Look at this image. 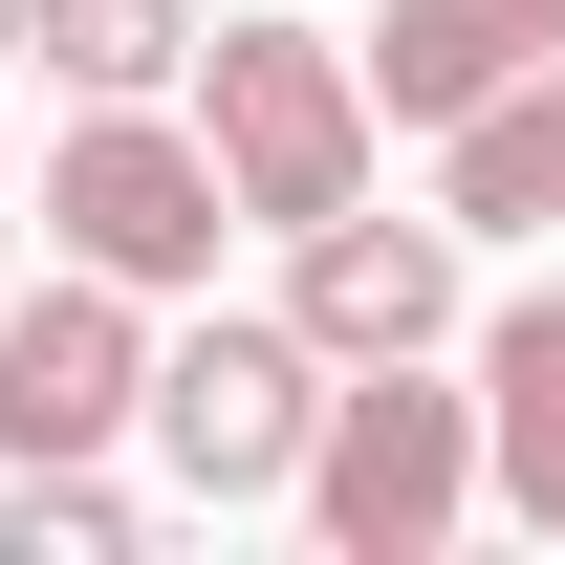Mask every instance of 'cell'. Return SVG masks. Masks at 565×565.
Wrapping results in <instances>:
<instances>
[{
	"label": "cell",
	"instance_id": "1",
	"mask_svg": "<svg viewBox=\"0 0 565 565\" xmlns=\"http://www.w3.org/2000/svg\"><path fill=\"white\" fill-rule=\"evenodd\" d=\"M196 152H217V196L262 239H305V217L370 196V66L327 22H217L196 44Z\"/></svg>",
	"mask_w": 565,
	"mask_h": 565
},
{
	"label": "cell",
	"instance_id": "2",
	"mask_svg": "<svg viewBox=\"0 0 565 565\" xmlns=\"http://www.w3.org/2000/svg\"><path fill=\"white\" fill-rule=\"evenodd\" d=\"M282 500H305L349 565H435L457 500H479V392H414V349H392V370H327V435H305Z\"/></svg>",
	"mask_w": 565,
	"mask_h": 565
},
{
	"label": "cell",
	"instance_id": "3",
	"mask_svg": "<svg viewBox=\"0 0 565 565\" xmlns=\"http://www.w3.org/2000/svg\"><path fill=\"white\" fill-rule=\"evenodd\" d=\"M217 217H239V196H217L196 131H152V87H109V109L44 152V239H66L87 282H131V305H152V282H217Z\"/></svg>",
	"mask_w": 565,
	"mask_h": 565
},
{
	"label": "cell",
	"instance_id": "4",
	"mask_svg": "<svg viewBox=\"0 0 565 565\" xmlns=\"http://www.w3.org/2000/svg\"><path fill=\"white\" fill-rule=\"evenodd\" d=\"M305 435H327V349H305V327H196V349H152V457L196 500H282Z\"/></svg>",
	"mask_w": 565,
	"mask_h": 565
},
{
	"label": "cell",
	"instance_id": "5",
	"mask_svg": "<svg viewBox=\"0 0 565 565\" xmlns=\"http://www.w3.org/2000/svg\"><path fill=\"white\" fill-rule=\"evenodd\" d=\"M109 435H152V327L131 282H44V305H0V457H109Z\"/></svg>",
	"mask_w": 565,
	"mask_h": 565
},
{
	"label": "cell",
	"instance_id": "6",
	"mask_svg": "<svg viewBox=\"0 0 565 565\" xmlns=\"http://www.w3.org/2000/svg\"><path fill=\"white\" fill-rule=\"evenodd\" d=\"M282 327H305V349L327 370H392V349H435V327H457V217H305V239H282Z\"/></svg>",
	"mask_w": 565,
	"mask_h": 565
},
{
	"label": "cell",
	"instance_id": "7",
	"mask_svg": "<svg viewBox=\"0 0 565 565\" xmlns=\"http://www.w3.org/2000/svg\"><path fill=\"white\" fill-rule=\"evenodd\" d=\"M349 66H370V109H392V131H457L479 87L565 66V0H392V22H370Z\"/></svg>",
	"mask_w": 565,
	"mask_h": 565
},
{
	"label": "cell",
	"instance_id": "8",
	"mask_svg": "<svg viewBox=\"0 0 565 565\" xmlns=\"http://www.w3.org/2000/svg\"><path fill=\"white\" fill-rule=\"evenodd\" d=\"M435 217H457V239H565V66L479 87V109L435 131Z\"/></svg>",
	"mask_w": 565,
	"mask_h": 565
},
{
	"label": "cell",
	"instance_id": "9",
	"mask_svg": "<svg viewBox=\"0 0 565 565\" xmlns=\"http://www.w3.org/2000/svg\"><path fill=\"white\" fill-rule=\"evenodd\" d=\"M479 479H500V500L565 544V282L479 327Z\"/></svg>",
	"mask_w": 565,
	"mask_h": 565
},
{
	"label": "cell",
	"instance_id": "10",
	"mask_svg": "<svg viewBox=\"0 0 565 565\" xmlns=\"http://www.w3.org/2000/svg\"><path fill=\"white\" fill-rule=\"evenodd\" d=\"M44 66L109 109V87H174L196 66V0H44Z\"/></svg>",
	"mask_w": 565,
	"mask_h": 565
},
{
	"label": "cell",
	"instance_id": "11",
	"mask_svg": "<svg viewBox=\"0 0 565 565\" xmlns=\"http://www.w3.org/2000/svg\"><path fill=\"white\" fill-rule=\"evenodd\" d=\"M0 544H22V565H131V500L87 479V457H22V500H0Z\"/></svg>",
	"mask_w": 565,
	"mask_h": 565
},
{
	"label": "cell",
	"instance_id": "12",
	"mask_svg": "<svg viewBox=\"0 0 565 565\" xmlns=\"http://www.w3.org/2000/svg\"><path fill=\"white\" fill-rule=\"evenodd\" d=\"M22 44H44V0H0V66H22Z\"/></svg>",
	"mask_w": 565,
	"mask_h": 565
}]
</instances>
